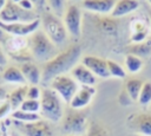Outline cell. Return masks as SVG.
Listing matches in <instances>:
<instances>
[{
    "instance_id": "cell-13",
    "label": "cell",
    "mask_w": 151,
    "mask_h": 136,
    "mask_svg": "<svg viewBox=\"0 0 151 136\" xmlns=\"http://www.w3.org/2000/svg\"><path fill=\"white\" fill-rule=\"evenodd\" d=\"M81 64H84L96 77L99 78H109V69H107V60L97 57V56H85L83 58Z\"/></svg>"
},
{
    "instance_id": "cell-44",
    "label": "cell",
    "mask_w": 151,
    "mask_h": 136,
    "mask_svg": "<svg viewBox=\"0 0 151 136\" xmlns=\"http://www.w3.org/2000/svg\"><path fill=\"white\" fill-rule=\"evenodd\" d=\"M147 2L150 4V6H151V0H147Z\"/></svg>"
},
{
    "instance_id": "cell-36",
    "label": "cell",
    "mask_w": 151,
    "mask_h": 136,
    "mask_svg": "<svg viewBox=\"0 0 151 136\" xmlns=\"http://www.w3.org/2000/svg\"><path fill=\"white\" fill-rule=\"evenodd\" d=\"M7 64V56L5 53V51L2 50L1 45H0V67L1 66H5Z\"/></svg>"
},
{
    "instance_id": "cell-33",
    "label": "cell",
    "mask_w": 151,
    "mask_h": 136,
    "mask_svg": "<svg viewBox=\"0 0 151 136\" xmlns=\"http://www.w3.org/2000/svg\"><path fill=\"white\" fill-rule=\"evenodd\" d=\"M19 6L22 7L24 9H27V11H37L34 4H33L31 0H21V1L19 2Z\"/></svg>"
},
{
    "instance_id": "cell-46",
    "label": "cell",
    "mask_w": 151,
    "mask_h": 136,
    "mask_svg": "<svg viewBox=\"0 0 151 136\" xmlns=\"http://www.w3.org/2000/svg\"><path fill=\"white\" fill-rule=\"evenodd\" d=\"M133 136H140V135H133Z\"/></svg>"
},
{
    "instance_id": "cell-14",
    "label": "cell",
    "mask_w": 151,
    "mask_h": 136,
    "mask_svg": "<svg viewBox=\"0 0 151 136\" xmlns=\"http://www.w3.org/2000/svg\"><path fill=\"white\" fill-rule=\"evenodd\" d=\"M116 1L117 0H83L81 7L96 14L111 15L112 9L116 5Z\"/></svg>"
},
{
    "instance_id": "cell-18",
    "label": "cell",
    "mask_w": 151,
    "mask_h": 136,
    "mask_svg": "<svg viewBox=\"0 0 151 136\" xmlns=\"http://www.w3.org/2000/svg\"><path fill=\"white\" fill-rule=\"evenodd\" d=\"M131 33H130V39L133 44L137 43H142L144 40H146L149 38V27L147 24L140 19H136L133 20V22L131 24V28H130Z\"/></svg>"
},
{
    "instance_id": "cell-9",
    "label": "cell",
    "mask_w": 151,
    "mask_h": 136,
    "mask_svg": "<svg viewBox=\"0 0 151 136\" xmlns=\"http://www.w3.org/2000/svg\"><path fill=\"white\" fill-rule=\"evenodd\" d=\"M63 21L67 30V33L74 38H78L81 33V24H83V13L80 7L77 4L70 2L66 6V9L63 14Z\"/></svg>"
},
{
    "instance_id": "cell-29",
    "label": "cell",
    "mask_w": 151,
    "mask_h": 136,
    "mask_svg": "<svg viewBox=\"0 0 151 136\" xmlns=\"http://www.w3.org/2000/svg\"><path fill=\"white\" fill-rule=\"evenodd\" d=\"M85 136H109V131L103 124L92 122L88 125V129Z\"/></svg>"
},
{
    "instance_id": "cell-5",
    "label": "cell",
    "mask_w": 151,
    "mask_h": 136,
    "mask_svg": "<svg viewBox=\"0 0 151 136\" xmlns=\"http://www.w3.org/2000/svg\"><path fill=\"white\" fill-rule=\"evenodd\" d=\"M61 129L66 135L83 136L86 135L88 129V122L86 115L80 111L70 108L61 119Z\"/></svg>"
},
{
    "instance_id": "cell-10",
    "label": "cell",
    "mask_w": 151,
    "mask_h": 136,
    "mask_svg": "<svg viewBox=\"0 0 151 136\" xmlns=\"http://www.w3.org/2000/svg\"><path fill=\"white\" fill-rule=\"evenodd\" d=\"M40 19L34 20L32 22H13V24H6L0 21V30L2 32L8 33L12 37H20L24 38L26 35L33 34L35 31L40 27Z\"/></svg>"
},
{
    "instance_id": "cell-23",
    "label": "cell",
    "mask_w": 151,
    "mask_h": 136,
    "mask_svg": "<svg viewBox=\"0 0 151 136\" xmlns=\"http://www.w3.org/2000/svg\"><path fill=\"white\" fill-rule=\"evenodd\" d=\"M125 67L127 70V72L130 73H137L142 70L143 67V59L136 54H132V53H127L126 57H125Z\"/></svg>"
},
{
    "instance_id": "cell-12",
    "label": "cell",
    "mask_w": 151,
    "mask_h": 136,
    "mask_svg": "<svg viewBox=\"0 0 151 136\" xmlns=\"http://www.w3.org/2000/svg\"><path fill=\"white\" fill-rule=\"evenodd\" d=\"M96 93V89L94 86H88V85H80L78 91L76 92V95L73 96L72 101L70 102V108L76 109V110H81L85 106H87L93 96Z\"/></svg>"
},
{
    "instance_id": "cell-21",
    "label": "cell",
    "mask_w": 151,
    "mask_h": 136,
    "mask_svg": "<svg viewBox=\"0 0 151 136\" xmlns=\"http://www.w3.org/2000/svg\"><path fill=\"white\" fill-rule=\"evenodd\" d=\"M143 84L144 82H142L139 78H131V79H127V82L125 83V91L133 102L138 101Z\"/></svg>"
},
{
    "instance_id": "cell-31",
    "label": "cell",
    "mask_w": 151,
    "mask_h": 136,
    "mask_svg": "<svg viewBox=\"0 0 151 136\" xmlns=\"http://www.w3.org/2000/svg\"><path fill=\"white\" fill-rule=\"evenodd\" d=\"M40 97H41V90L38 88V85H29V86H27L26 99H35V101H39Z\"/></svg>"
},
{
    "instance_id": "cell-22",
    "label": "cell",
    "mask_w": 151,
    "mask_h": 136,
    "mask_svg": "<svg viewBox=\"0 0 151 136\" xmlns=\"http://www.w3.org/2000/svg\"><path fill=\"white\" fill-rule=\"evenodd\" d=\"M129 53L136 54L138 57H147L151 54V38H147L146 40L137 44H132L129 47Z\"/></svg>"
},
{
    "instance_id": "cell-1",
    "label": "cell",
    "mask_w": 151,
    "mask_h": 136,
    "mask_svg": "<svg viewBox=\"0 0 151 136\" xmlns=\"http://www.w3.org/2000/svg\"><path fill=\"white\" fill-rule=\"evenodd\" d=\"M81 54V48L79 45L74 44L59 52L53 59L45 63L42 67V78L41 82L51 83L52 79L60 75H65L67 71H71L78 63Z\"/></svg>"
},
{
    "instance_id": "cell-20",
    "label": "cell",
    "mask_w": 151,
    "mask_h": 136,
    "mask_svg": "<svg viewBox=\"0 0 151 136\" xmlns=\"http://www.w3.org/2000/svg\"><path fill=\"white\" fill-rule=\"evenodd\" d=\"M26 92H27V85H20L19 88L14 89L7 97V101L9 102L13 111L18 110L21 104L24 103V101L26 99Z\"/></svg>"
},
{
    "instance_id": "cell-35",
    "label": "cell",
    "mask_w": 151,
    "mask_h": 136,
    "mask_svg": "<svg viewBox=\"0 0 151 136\" xmlns=\"http://www.w3.org/2000/svg\"><path fill=\"white\" fill-rule=\"evenodd\" d=\"M31 1L34 4L35 9H42V8H45L46 5H47V1H46V0H31Z\"/></svg>"
},
{
    "instance_id": "cell-43",
    "label": "cell",
    "mask_w": 151,
    "mask_h": 136,
    "mask_svg": "<svg viewBox=\"0 0 151 136\" xmlns=\"http://www.w3.org/2000/svg\"><path fill=\"white\" fill-rule=\"evenodd\" d=\"M149 17H150V21H151V11H150V13H149Z\"/></svg>"
},
{
    "instance_id": "cell-19",
    "label": "cell",
    "mask_w": 151,
    "mask_h": 136,
    "mask_svg": "<svg viewBox=\"0 0 151 136\" xmlns=\"http://www.w3.org/2000/svg\"><path fill=\"white\" fill-rule=\"evenodd\" d=\"M2 79L11 84L26 85V79H25L20 67H18V66H8L2 73Z\"/></svg>"
},
{
    "instance_id": "cell-30",
    "label": "cell",
    "mask_w": 151,
    "mask_h": 136,
    "mask_svg": "<svg viewBox=\"0 0 151 136\" xmlns=\"http://www.w3.org/2000/svg\"><path fill=\"white\" fill-rule=\"evenodd\" d=\"M22 111L32 112V114H39L40 112V101L35 99H25L21 106L19 108Z\"/></svg>"
},
{
    "instance_id": "cell-8",
    "label": "cell",
    "mask_w": 151,
    "mask_h": 136,
    "mask_svg": "<svg viewBox=\"0 0 151 136\" xmlns=\"http://www.w3.org/2000/svg\"><path fill=\"white\" fill-rule=\"evenodd\" d=\"M13 125L21 136H53V129L50 122L42 118L31 123L13 121Z\"/></svg>"
},
{
    "instance_id": "cell-26",
    "label": "cell",
    "mask_w": 151,
    "mask_h": 136,
    "mask_svg": "<svg viewBox=\"0 0 151 136\" xmlns=\"http://www.w3.org/2000/svg\"><path fill=\"white\" fill-rule=\"evenodd\" d=\"M98 26L100 27V30H103L106 33H114L117 31V27H118L116 18H112L111 15L101 18L100 20H98Z\"/></svg>"
},
{
    "instance_id": "cell-40",
    "label": "cell",
    "mask_w": 151,
    "mask_h": 136,
    "mask_svg": "<svg viewBox=\"0 0 151 136\" xmlns=\"http://www.w3.org/2000/svg\"><path fill=\"white\" fill-rule=\"evenodd\" d=\"M11 1H13V2H15V4H19L21 0H11Z\"/></svg>"
},
{
    "instance_id": "cell-25",
    "label": "cell",
    "mask_w": 151,
    "mask_h": 136,
    "mask_svg": "<svg viewBox=\"0 0 151 136\" xmlns=\"http://www.w3.org/2000/svg\"><path fill=\"white\" fill-rule=\"evenodd\" d=\"M107 69H109V73L110 77H114V78H125L126 77V71L125 69L117 61L109 59L107 60Z\"/></svg>"
},
{
    "instance_id": "cell-27",
    "label": "cell",
    "mask_w": 151,
    "mask_h": 136,
    "mask_svg": "<svg viewBox=\"0 0 151 136\" xmlns=\"http://www.w3.org/2000/svg\"><path fill=\"white\" fill-rule=\"evenodd\" d=\"M138 103L143 106H146L151 103V82H144L138 97Z\"/></svg>"
},
{
    "instance_id": "cell-38",
    "label": "cell",
    "mask_w": 151,
    "mask_h": 136,
    "mask_svg": "<svg viewBox=\"0 0 151 136\" xmlns=\"http://www.w3.org/2000/svg\"><path fill=\"white\" fill-rule=\"evenodd\" d=\"M7 1H8V0H0V12H1L2 8L5 7V5L7 4Z\"/></svg>"
},
{
    "instance_id": "cell-45",
    "label": "cell",
    "mask_w": 151,
    "mask_h": 136,
    "mask_svg": "<svg viewBox=\"0 0 151 136\" xmlns=\"http://www.w3.org/2000/svg\"><path fill=\"white\" fill-rule=\"evenodd\" d=\"M64 136H76V135H64Z\"/></svg>"
},
{
    "instance_id": "cell-37",
    "label": "cell",
    "mask_w": 151,
    "mask_h": 136,
    "mask_svg": "<svg viewBox=\"0 0 151 136\" xmlns=\"http://www.w3.org/2000/svg\"><path fill=\"white\" fill-rule=\"evenodd\" d=\"M6 97H8V96H7V93H6V90H5L4 88H1V86H0V102L5 101V98H6Z\"/></svg>"
},
{
    "instance_id": "cell-16",
    "label": "cell",
    "mask_w": 151,
    "mask_h": 136,
    "mask_svg": "<svg viewBox=\"0 0 151 136\" xmlns=\"http://www.w3.org/2000/svg\"><path fill=\"white\" fill-rule=\"evenodd\" d=\"M20 70L26 79V83L29 85H38L41 82L42 78V71L39 69V66L32 61H25L20 64Z\"/></svg>"
},
{
    "instance_id": "cell-4",
    "label": "cell",
    "mask_w": 151,
    "mask_h": 136,
    "mask_svg": "<svg viewBox=\"0 0 151 136\" xmlns=\"http://www.w3.org/2000/svg\"><path fill=\"white\" fill-rule=\"evenodd\" d=\"M40 22L45 34L55 44V46H63L67 40V30L60 17L55 15L51 11H45L41 14Z\"/></svg>"
},
{
    "instance_id": "cell-2",
    "label": "cell",
    "mask_w": 151,
    "mask_h": 136,
    "mask_svg": "<svg viewBox=\"0 0 151 136\" xmlns=\"http://www.w3.org/2000/svg\"><path fill=\"white\" fill-rule=\"evenodd\" d=\"M28 46L33 58L44 64L53 59L59 53L55 44L41 30H38L29 35Z\"/></svg>"
},
{
    "instance_id": "cell-34",
    "label": "cell",
    "mask_w": 151,
    "mask_h": 136,
    "mask_svg": "<svg viewBox=\"0 0 151 136\" xmlns=\"http://www.w3.org/2000/svg\"><path fill=\"white\" fill-rule=\"evenodd\" d=\"M119 102H120V104L122 105H129L131 102H133L131 98H130V96L126 93V91L124 90L122 93H120V96H119Z\"/></svg>"
},
{
    "instance_id": "cell-11",
    "label": "cell",
    "mask_w": 151,
    "mask_h": 136,
    "mask_svg": "<svg viewBox=\"0 0 151 136\" xmlns=\"http://www.w3.org/2000/svg\"><path fill=\"white\" fill-rule=\"evenodd\" d=\"M127 125L136 135L151 136V112L132 114L127 118Z\"/></svg>"
},
{
    "instance_id": "cell-41",
    "label": "cell",
    "mask_w": 151,
    "mask_h": 136,
    "mask_svg": "<svg viewBox=\"0 0 151 136\" xmlns=\"http://www.w3.org/2000/svg\"><path fill=\"white\" fill-rule=\"evenodd\" d=\"M0 136H8V134H7V132H2Z\"/></svg>"
},
{
    "instance_id": "cell-28",
    "label": "cell",
    "mask_w": 151,
    "mask_h": 136,
    "mask_svg": "<svg viewBox=\"0 0 151 136\" xmlns=\"http://www.w3.org/2000/svg\"><path fill=\"white\" fill-rule=\"evenodd\" d=\"M51 12L58 17H63L66 9V0H46Z\"/></svg>"
},
{
    "instance_id": "cell-42",
    "label": "cell",
    "mask_w": 151,
    "mask_h": 136,
    "mask_svg": "<svg viewBox=\"0 0 151 136\" xmlns=\"http://www.w3.org/2000/svg\"><path fill=\"white\" fill-rule=\"evenodd\" d=\"M13 136H21V135H20V134L17 131V132H15V135H14V132H13Z\"/></svg>"
},
{
    "instance_id": "cell-7",
    "label": "cell",
    "mask_w": 151,
    "mask_h": 136,
    "mask_svg": "<svg viewBox=\"0 0 151 136\" xmlns=\"http://www.w3.org/2000/svg\"><path fill=\"white\" fill-rule=\"evenodd\" d=\"M50 85L51 89L64 101V103L67 104H70L73 96L79 89V84L71 76L67 75H60L55 77L54 79H52Z\"/></svg>"
},
{
    "instance_id": "cell-32",
    "label": "cell",
    "mask_w": 151,
    "mask_h": 136,
    "mask_svg": "<svg viewBox=\"0 0 151 136\" xmlns=\"http://www.w3.org/2000/svg\"><path fill=\"white\" fill-rule=\"evenodd\" d=\"M12 110L13 109H12V106H11V104H9V102L7 99L0 102V119L5 118Z\"/></svg>"
},
{
    "instance_id": "cell-3",
    "label": "cell",
    "mask_w": 151,
    "mask_h": 136,
    "mask_svg": "<svg viewBox=\"0 0 151 136\" xmlns=\"http://www.w3.org/2000/svg\"><path fill=\"white\" fill-rule=\"evenodd\" d=\"M40 116L48 122H59L64 117V101L51 89L45 88L40 97Z\"/></svg>"
},
{
    "instance_id": "cell-6",
    "label": "cell",
    "mask_w": 151,
    "mask_h": 136,
    "mask_svg": "<svg viewBox=\"0 0 151 136\" xmlns=\"http://www.w3.org/2000/svg\"><path fill=\"white\" fill-rule=\"evenodd\" d=\"M39 14L37 11H27L19 6V4H15L11 0L7 1L2 11L0 12V21L6 24H13V22H32L34 20H38Z\"/></svg>"
},
{
    "instance_id": "cell-39",
    "label": "cell",
    "mask_w": 151,
    "mask_h": 136,
    "mask_svg": "<svg viewBox=\"0 0 151 136\" xmlns=\"http://www.w3.org/2000/svg\"><path fill=\"white\" fill-rule=\"evenodd\" d=\"M83 0H70V2H72V4H77V2H81Z\"/></svg>"
},
{
    "instance_id": "cell-24",
    "label": "cell",
    "mask_w": 151,
    "mask_h": 136,
    "mask_svg": "<svg viewBox=\"0 0 151 136\" xmlns=\"http://www.w3.org/2000/svg\"><path fill=\"white\" fill-rule=\"evenodd\" d=\"M12 118L13 121H18L21 123H31V122H35L40 119L41 116L40 114H32V112H27V111H22L18 109L12 112Z\"/></svg>"
},
{
    "instance_id": "cell-15",
    "label": "cell",
    "mask_w": 151,
    "mask_h": 136,
    "mask_svg": "<svg viewBox=\"0 0 151 136\" xmlns=\"http://www.w3.org/2000/svg\"><path fill=\"white\" fill-rule=\"evenodd\" d=\"M72 78L79 84V85H88L93 86L97 82V77L84 65V64H77L71 70Z\"/></svg>"
},
{
    "instance_id": "cell-17",
    "label": "cell",
    "mask_w": 151,
    "mask_h": 136,
    "mask_svg": "<svg viewBox=\"0 0 151 136\" xmlns=\"http://www.w3.org/2000/svg\"><path fill=\"white\" fill-rule=\"evenodd\" d=\"M139 7L138 0H117L116 5L112 9L111 17L112 18H122L127 14H131L132 12L137 11Z\"/></svg>"
}]
</instances>
